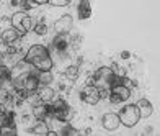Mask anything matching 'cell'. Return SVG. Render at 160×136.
Returning a JSON list of instances; mask_svg holds the SVG:
<instances>
[{
    "mask_svg": "<svg viewBox=\"0 0 160 136\" xmlns=\"http://www.w3.org/2000/svg\"><path fill=\"white\" fill-rule=\"evenodd\" d=\"M136 107H137V110H139L141 118H149L152 115V112H154L152 103L149 102L147 98H139V100H137V103H136Z\"/></svg>",
    "mask_w": 160,
    "mask_h": 136,
    "instance_id": "8fae6325",
    "label": "cell"
},
{
    "mask_svg": "<svg viewBox=\"0 0 160 136\" xmlns=\"http://www.w3.org/2000/svg\"><path fill=\"white\" fill-rule=\"evenodd\" d=\"M57 134H64V136H70V134H77V130L75 128H72L70 125H65L61 128V131L57 133Z\"/></svg>",
    "mask_w": 160,
    "mask_h": 136,
    "instance_id": "ac0fdd59",
    "label": "cell"
},
{
    "mask_svg": "<svg viewBox=\"0 0 160 136\" xmlns=\"http://www.w3.org/2000/svg\"><path fill=\"white\" fill-rule=\"evenodd\" d=\"M0 112H2V105H0Z\"/></svg>",
    "mask_w": 160,
    "mask_h": 136,
    "instance_id": "f1b7e54d",
    "label": "cell"
},
{
    "mask_svg": "<svg viewBox=\"0 0 160 136\" xmlns=\"http://www.w3.org/2000/svg\"><path fill=\"white\" fill-rule=\"evenodd\" d=\"M7 79H10V69L3 64H0V82L7 81Z\"/></svg>",
    "mask_w": 160,
    "mask_h": 136,
    "instance_id": "d6986e66",
    "label": "cell"
},
{
    "mask_svg": "<svg viewBox=\"0 0 160 136\" xmlns=\"http://www.w3.org/2000/svg\"><path fill=\"white\" fill-rule=\"evenodd\" d=\"M51 115H52L56 120L67 123V121H70L72 118H74L75 112L67 102H65V100L59 98V100H54L52 105H51Z\"/></svg>",
    "mask_w": 160,
    "mask_h": 136,
    "instance_id": "3957f363",
    "label": "cell"
},
{
    "mask_svg": "<svg viewBox=\"0 0 160 136\" xmlns=\"http://www.w3.org/2000/svg\"><path fill=\"white\" fill-rule=\"evenodd\" d=\"M132 95L131 94V89L124 84H114L110 87V95L108 98L111 100L113 103H119V102H126V100Z\"/></svg>",
    "mask_w": 160,
    "mask_h": 136,
    "instance_id": "8992f818",
    "label": "cell"
},
{
    "mask_svg": "<svg viewBox=\"0 0 160 136\" xmlns=\"http://www.w3.org/2000/svg\"><path fill=\"white\" fill-rule=\"evenodd\" d=\"M80 98L88 105H97L100 102V90L95 87V85L88 84L82 92H80Z\"/></svg>",
    "mask_w": 160,
    "mask_h": 136,
    "instance_id": "52a82bcc",
    "label": "cell"
},
{
    "mask_svg": "<svg viewBox=\"0 0 160 136\" xmlns=\"http://www.w3.org/2000/svg\"><path fill=\"white\" fill-rule=\"evenodd\" d=\"M34 33H36V34H41V36H44V34L48 33V26L42 23V21H39V23H36V26H34Z\"/></svg>",
    "mask_w": 160,
    "mask_h": 136,
    "instance_id": "ffe728a7",
    "label": "cell"
},
{
    "mask_svg": "<svg viewBox=\"0 0 160 136\" xmlns=\"http://www.w3.org/2000/svg\"><path fill=\"white\" fill-rule=\"evenodd\" d=\"M65 76H67L69 79H75L78 76V67L77 66H69L67 69H65Z\"/></svg>",
    "mask_w": 160,
    "mask_h": 136,
    "instance_id": "44dd1931",
    "label": "cell"
},
{
    "mask_svg": "<svg viewBox=\"0 0 160 136\" xmlns=\"http://www.w3.org/2000/svg\"><path fill=\"white\" fill-rule=\"evenodd\" d=\"M38 97L41 102H44V103H49V102H52L54 100V90L49 87V85H42V87L39 89L38 92Z\"/></svg>",
    "mask_w": 160,
    "mask_h": 136,
    "instance_id": "5bb4252c",
    "label": "cell"
},
{
    "mask_svg": "<svg viewBox=\"0 0 160 136\" xmlns=\"http://www.w3.org/2000/svg\"><path fill=\"white\" fill-rule=\"evenodd\" d=\"M7 118H8V113H5V112L2 110V112H0V126H2L5 121H7Z\"/></svg>",
    "mask_w": 160,
    "mask_h": 136,
    "instance_id": "484cf974",
    "label": "cell"
},
{
    "mask_svg": "<svg viewBox=\"0 0 160 136\" xmlns=\"http://www.w3.org/2000/svg\"><path fill=\"white\" fill-rule=\"evenodd\" d=\"M33 115L36 120H46L51 115V105L44 102H38L36 105H33Z\"/></svg>",
    "mask_w": 160,
    "mask_h": 136,
    "instance_id": "30bf717a",
    "label": "cell"
},
{
    "mask_svg": "<svg viewBox=\"0 0 160 136\" xmlns=\"http://www.w3.org/2000/svg\"><path fill=\"white\" fill-rule=\"evenodd\" d=\"M70 2L72 0H48V3L54 5V7H65V5H69Z\"/></svg>",
    "mask_w": 160,
    "mask_h": 136,
    "instance_id": "603a6c76",
    "label": "cell"
},
{
    "mask_svg": "<svg viewBox=\"0 0 160 136\" xmlns=\"http://www.w3.org/2000/svg\"><path fill=\"white\" fill-rule=\"evenodd\" d=\"M21 38V34L15 30V28H8V30H5L3 33H0V39H2V43H7V44H12V43H15Z\"/></svg>",
    "mask_w": 160,
    "mask_h": 136,
    "instance_id": "4fadbf2b",
    "label": "cell"
},
{
    "mask_svg": "<svg viewBox=\"0 0 160 136\" xmlns=\"http://www.w3.org/2000/svg\"><path fill=\"white\" fill-rule=\"evenodd\" d=\"M25 61L30 62L38 72L52 69V59H51V56H49V49L42 44H34L28 49V53L25 56Z\"/></svg>",
    "mask_w": 160,
    "mask_h": 136,
    "instance_id": "6da1fadb",
    "label": "cell"
},
{
    "mask_svg": "<svg viewBox=\"0 0 160 136\" xmlns=\"http://www.w3.org/2000/svg\"><path fill=\"white\" fill-rule=\"evenodd\" d=\"M31 2L36 5H44V3H48V0H31Z\"/></svg>",
    "mask_w": 160,
    "mask_h": 136,
    "instance_id": "83f0119b",
    "label": "cell"
},
{
    "mask_svg": "<svg viewBox=\"0 0 160 136\" xmlns=\"http://www.w3.org/2000/svg\"><path fill=\"white\" fill-rule=\"evenodd\" d=\"M20 7H21V12H28V10H31V3H28V0H23V2L20 3Z\"/></svg>",
    "mask_w": 160,
    "mask_h": 136,
    "instance_id": "d4e9b609",
    "label": "cell"
},
{
    "mask_svg": "<svg viewBox=\"0 0 160 136\" xmlns=\"http://www.w3.org/2000/svg\"><path fill=\"white\" fill-rule=\"evenodd\" d=\"M12 26L23 36V34H26L33 28V20L26 12H17L12 17Z\"/></svg>",
    "mask_w": 160,
    "mask_h": 136,
    "instance_id": "5b68a950",
    "label": "cell"
},
{
    "mask_svg": "<svg viewBox=\"0 0 160 136\" xmlns=\"http://www.w3.org/2000/svg\"><path fill=\"white\" fill-rule=\"evenodd\" d=\"M31 133H33V134H36V136H48V134H51L49 126H48L42 120H39L38 123H36V125L31 128Z\"/></svg>",
    "mask_w": 160,
    "mask_h": 136,
    "instance_id": "9a60e30c",
    "label": "cell"
},
{
    "mask_svg": "<svg viewBox=\"0 0 160 136\" xmlns=\"http://www.w3.org/2000/svg\"><path fill=\"white\" fill-rule=\"evenodd\" d=\"M118 117H119L121 125H124V126H128V128L136 126V125H137V121L141 120V115H139V110H137L136 103L126 105L124 108H122V110L118 113Z\"/></svg>",
    "mask_w": 160,
    "mask_h": 136,
    "instance_id": "277c9868",
    "label": "cell"
},
{
    "mask_svg": "<svg viewBox=\"0 0 160 136\" xmlns=\"http://www.w3.org/2000/svg\"><path fill=\"white\" fill-rule=\"evenodd\" d=\"M122 77H124V76H122ZM122 77L116 76L111 67H100L97 72L93 74L90 84L95 85L97 89H110L111 85H114V84H121Z\"/></svg>",
    "mask_w": 160,
    "mask_h": 136,
    "instance_id": "7a4b0ae2",
    "label": "cell"
},
{
    "mask_svg": "<svg viewBox=\"0 0 160 136\" xmlns=\"http://www.w3.org/2000/svg\"><path fill=\"white\" fill-rule=\"evenodd\" d=\"M101 125H103L105 130L114 131V130H118L121 121H119V117L116 115V113H106V115H103V118H101Z\"/></svg>",
    "mask_w": 160,
    "mask_h": 136,
    "instance_id": "9c48e42d",
    "label": "cell"
},
{
    "mask_svg": "<svg viewBox=\"0 0 160 136\" xmlns=\"http://www.w3.org/2000/svg\"><path fill=\"white\" fill-rule=\"evenodd\" d=\"M10 54V44L0 43V56H8Z\"/></svg>",
    "mask_w": 160,
    "mask_h": 136,
    "instance_id": "cb8c5ba5",
    "label": "cell"
},
{
    "mask_svg": "<svg viewBox=\"0 0 160 136\" xmlns=\"http://www.w3.org/2000/svg\"><path fill=\"white\" fill-rule=\"evenodd\" d=\"M38 81H39V85H49L52 82L51 71H41V72H38Z\"/></svg>",
    "mask_w": 160,
    "mask_h": 136,
    "instance_id": "e0dca14e",
    "label": "cell"
},
{
    "mask_svg": "<svg viewBox=\"0 0 160 136\" xmlns=\"http://www.w3.org/2000/svg\"><path fill=\"white\" fill-rule=\"evenodd\" d=\"M121 58H122V59H129V58H131V53H129V51H122V53H121Z\"/></svg>",
    "mask_w": 160,
    "mask_h": 136,
    "instance_id": "4316f807",
    "label": "cell"
},
{
    "mask_svg": "<svg viewBox=\"0 0 160 136\" xmlns=\"http://www.w3.org/2000/svg\"><path fill=\"white\" fill-rule=\"evenodd\" d=\"M77 13H78V20H87L92 17V5L90 0H80L78 7H77Z\"/></svg>",
    "mask_w": 160,
    "mask_h": 136,
    "instance_id": "7c38bea8",
    "label": "cell"
},
{
    "mask_svg": "<svg viewBox=\"0 0 160 136\" xmlns=\"http://www.w3.org/2000/svg\"><path fill=\"white\" fill-rule=\"evenodd\" d=\"M52 46H54V49H56V51L64 53L65 49H67V46H69L67 39H65V34H59V36H57V38L52 41Z\"/></svg>",
    "mask_w": 160,
    "mask_h": 136,
    "instance_id": "2e32d148",
    "label": "cell"
},
{
    "mask_svg": "<svg viewBox=\"0 0 160 136\" xmlns=\"http://www.w3.org/2000/svg\"><path fill=\"white\" fill-rule=\"evenodd\" d=\"M8 28H12V20H8V18L0 20V33H3L5 30H8Z\"/></svg>",
    "mask_w": 160,
    "mask_h": 136,
    "instance_id": "7402d4cb",
    "label": "cell"
},
{
    "mask_svg": "<svg viewBox=\"0 0 160 136\" xmlns=\"http://www.w3.org/2000/svg\"><path fill=\"white\" fill-rule=\"evenodd\" d=\"M72 26H74L72 15H64L54 21V30L57 31V34H67L72 30Z\"/></svg>",
    "mask_w": 160,
    "mask_h": 136,
    "instance_id": "ba28073f",
    "label": "cell"
}]
</instances>
